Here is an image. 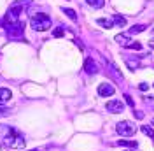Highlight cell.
<instances>
[{"mask_svg": "<svg viewBox=\"0 0 154 151\" xmlns=\"http://www.w3.org/2000/svg\"><path fill=\"white\" fill-rule=\"evenodd\" d=\"M30 25L37 32H46V30L51 28V18L48 14H44V12H38V14H33L30 18Z\"/></svg>", "mask_w": 154, "mask_h": 151, "instance_id": "obj_3", "label": "cell"}, {"mask_svg": "<svg viewBox=\"0 0 154 151\" xmlns=\"http://www.w3.org/2000/svg\"><path fill=\"white\" fill-rule=\"evenodd\" d=\"M65 35V27H56L53 30V37H63Z\"/></svg>", "mask_w": 154, "mask_h": 151, "instance_id": "obj_19", "label": "cell"}, {"mask_svg": "<svg viewBox=\"0 0 154 151\" xmlns=\"http://www.w3.org/2000/svg\"><path fill=\"white\" fill-rule=\"evenodd\" d=\"M149 46H151V47H152V49H154V39H152V40H151V42H149Z\"/></svg>", "mask_w": 154, "mask_h": 151, "instance_id": "obj_25", "label": "cell"}, {"mask_svg": "<svg viewBox=\"0 0 154 151\" xmlns=\"http://www.w3.org/2000/svg\"><path fill=\"white\" fill-rule=\"evenodd\" d=\"M23 23L18 21V23H11V25H5V34H7V37L11 39H21L23 37Z\"/></svg>", "mask_w": 154, "mask_h": 151, "instance_id": "obj_4", "label": "cell"}, {"mask_svg": "<svg viewBox=\"0 0 154 151\" xmlns=\"http://www.w3.org/2000/svg\"><path fill=\"white\" fill-rule=\"evenodd\" d=\"M86 2L91 7H95V9H102L105 5V0H86Z\"/></svg>", "mask_w": 154, "mask_h": 151, "instance_id": "obj_16", "label": "cell"}, {"mask_svg": "<svg viewBox=\"0 0 154 151\" xmlns=\"http://www.w3.org/2000/svg\"><path fill=\"white\" fill-rule=\"evenodd\" d=\"M135 118L137 120H144V113L142 111H135Z\"/></svg>", "mask_w": 154, "mask_h": 151, "instance_id": "obj_23", "label": "cell"}, {"mask_svg": "<svg viewBox=\"0 0 154 151\" xmlns=\"http://www.w3.org/2000/svg\"><path fill=\"white\" fill-rule=\"evenodd\" d=\"M7 114H9V111L4 109V105H0V118H2V116H7Z\"/></svg>", "mask_w": 154, "mask_h": 151, "instance_id": "obj_24", "label": "cell"}, {"mask_svg": "<svg viewBox=\"0 0 154 151\" xmlns=\"http://www.w3.org/2000/svg\"><path fill=\"white\" fill-rule=\"evenodd\" d=\"M145 30V25H133L131 28L128 30V35H137V34H142Z\"/></svg>", "mask_w": 154, "mask_h": 151, "instance_id": "obj_12", "label": "cell"}, {"mask_svg": "<svg viewBox=\"0 0 154 151\" xmlns=\"http://www.w3.org/2000/svg\"><path fill=\"white\" fill-rule=\"evenodd\" d=\"M117 144H119V146H125V148H131V149L138 146V142H137V141H128V139H123V141H117Z\"/></svg>", "mask_w": 154, "mask_h": 151, "instance_id": "obj_15", "label": "cell"}, {"mask_svg": "<svg viewBox=\"0 0 154 151\" xmlns=\"http://www.w3.org/2000/svg\"><path fill=\"white\" fill-rule=\"evenodd\" d=\"M126 65H128V69L135 70V69L140 67V62H138V60H130V58H126Z\"/></svg>", "mask_w": 154, "mask_h": 151, "instance_id": "obj_17", "label": "cell"}, {"mask_svg": "<svg viewBox=\"0 0 154 151\" xmlns=\"http://www.w3.org/2000/svg\"><path fill=\"white\" fill-rule=\"evenodd\" d=\"M105 109L109 111V113H112V114H117V113H123L125 111V104L121 102V100H109L105 104Z\"/></svg>", "mask_w": 154, "mask_h": 151, "instance_id": "obj_6", "label": "cell"}, {"mask_svg": "<svg viewBox=\"0 0 154 151\" xmlns=\"http://www.w3.org/2000/svg\"><path fill=\"white\" fill-rule=\"evenodd\" d=\"M30 4H32V0H18V2H14L9 9H7V14H5V18H4L5 25L18 23V21H19V16H21V12L26 9Z\"/></svg>", "mask_w": 154, "mask_h": 151, "instance_id": "obj_2", "label": "cell"}, {"mask_svg": "<svg viewBox=\"0 0 154 151\" xmlns=\"http://www.w3.org/2000/svg\"><path fill=\"white\" fill-rule=\"evenodd\" d=\"M61 12H63V14H67L72 21H77V14H75V11H74V9H70V7H61Z\"/></svg>", "mask_w": 154, "mask_h": 151, "instance_id": "obj_14", "label": "cell"}, {"mask_svg": "<svg viewBox=\"0 0 154 151\" xmlns=\"http://www.w3.org/2000/svg\"><path fill=\"white\" fill-rule=\"evenodd\" d=\"M32 151H37V149H32Z\"/></svg>", "mask_w": 154, "mask_h": 151, "instance_id": "obj_26", "label": "cell"}, {"mask_svg": "<svg viewBox=\"0 0 154 151\" xmlns=\"http://www.w3.org/2000/svg\"><path fill=\"white\" fill-rule=\"evenodd\" d=\"M84 70H86L89 76H95L96 72H98V67H96L93 58H86V60H84Z\"/></svg>", "mask_w": 154, "mask_h": 151, "instance_id": "obj_8", "label": "cell"}, {"mask_svg": "<svg viewBox=\"0 0 154 151\" xmlns=\"http://www.w3.org/2000/svg\"><path fill=\"white\" fill-rule=\"evenodd\" d=\"M0 139L4 142V146H7V148H12V149H23L25 148V137L14 127L2 125L0 127Z\"/></svg>", "mask_w": 154, "mask_h": 151, "instance_id": "obj_1", "label": "cell"}, {"mask_svg": "<svg viewBox=\"0 0 154 151\" xmlns=\"http://www.w3.org/2000/svg\"><path fill=\"white\" fill-rule=\"evenodd\" d=\"M125 100H126V104H128L130 107H131V109H133V105H135V100L131 98V97H130V95H125Z\"/></svg>", "mask_w": 154, "mask_h": 151, "instance_id": "obj_21", "label": "cell"}, {"mask_svg": "<svg viewBox=\"0 0 154 151\" xmlns=\"http://www.w3.org/2000/svg\"><path fill=\"white\" fill-rule=\"evenodd\" d=\"M135 130H137V127H135L131 121H119L117 123V127H116V132L119 133V135H123V137H130V135H133Z\"/></svg>", "mask_w": 154, "mask_h": 151, "instance_id": "obj_5", "label": "cell"}, {"mask_svg": "<svg viewBox=\"0 0 154 151\" xmlns=\"http://www.w3.org/2000/svg\"><path fill=\"white\" fill-rule=\"evenodd\" d=\"M138 90H140V92H147V90H149V85H147V83H140V85H138Z\"/></svg>", "mask_w": 154, "mask_h": 151, "instance_id": "obj_22", "label": "cell"}, {"mask_svg": "<svg viewBox=\"0 0 154 151\" xmlns=\"http://www.w3.org/2000/svg\"><path fill=\"white\" fill-rule=\"evenodd\" d=\"M112 23H114L116 27H125L126 25V18L119 16V14H114V16H112Z\"/></svg>", "mask_w": 154, "mask_h": 151, "instance_id": "obj_13", "label": "cell"}, {"mask_svg": "<svg viewBox=\"0 0 154 151\" xmlns=\"http://www.w3.org/2000/svg\"><path fill=\"white\" fill-rule=\"evenodd\" d=\"M11 97H12V93L9 88H0V105H5L11 100Z\"/></svg>", "mask_w": 154, "mask_h": 151, "instance_id": "obj_10", "label": "cell"}, {"mask_svg": "<svg viewBox=\"0 0 154 151\" xmlns=\"http://www.w3.org/2000/svg\"><path fill=\"white\" fill-rule=\"evenodd\" d=\"M116 93V88L110 83H102L98 85V95L100 97H112Z\"/></svg>", "mask_w": 154, "mask_h": 151, "instance_id": "obj_7", "label": "cell"}, {"mask_svg": "<svg viewBox=\"0 0 154 151\" xmlns=\"http://www.w3.org/2000/svg\"><path fill=\"white\" fill-rule=\"evenodd\" d=\"M140 130H142V133H144V135L151 137V139L154 141V130L151 128V127H140Z\"/></svg>", "mask_w": 154, "mask_h": 151, "instance_id": "obj_18", "label": "cell"}, {"mask_svg": "<svg viewBox=\"0 0 154 151\" xmlns=\"http://www.w3.org/2000/svg\"><path fill=\"white\" fill-rule=\"evenodd\" d=\"M114 40L119 44V46H123V47H128L131 42H133V40L130 39V35H125V34H117V35L114 37Z\"/></svg>", "mask_w": 154, "mask_h": 151, "instance_id": "obj_9", "label": "cell"}, {"mask_svg": "<svg viewBox=\"0 0 154 151\" xmlns=\"http://www.w3.org/2000/svg\"><path fill=\"white\" fill-rule=\"evenodd\" d=\"M96 23H98L102 28H112V27H114L112 19H105V18H98V19H96Z\"/></svg>", "mask_w": 154, "mask_h": 151, "instance_id": "obj_11", "label": "cell"}, {"mask_svg": "<svg viewBox=\"0 0 154 151\" xmlns=\"http://www.w3.org/2000/svg\"><path fill=\"white\" fill-rule=\"evenodd\" d=\"M128 47H130V49H135V51H140V49H142V44H140V42H131Z\"/></svg>", "mask_w": 154, "mask_h": 151, "instance_id": "obj_20", "label": "cell"}]
</instances>
